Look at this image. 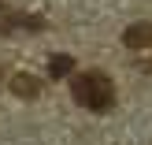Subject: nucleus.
Wrapping results in <instances>:
<instances>
[{"label": "nucleus", "mask_w": 152, "mask_h": 145, "mask_svg": "<svg viewBox=\"0 0 152 145\" xmlns=\"http://www.w3.org/2000/svg\"><path fill=\"white\" fill-rule=\"evenodd\" d=\"M71 97L82 104V108H89V112H96V116H104V112L115 108V82H111L104 71H82V74H71Z\"/></svg>", "instance_id": "f257e3e1"}, {"label": "nucleus", "mask_w": 152, "mask_h": 145, "mask_svg": "<svg viewBox=\"0 0 152 145\" xmlns=\"http://www.w3.org/2000/svg\"><path fill=\"white\" fill-rule=\"evenodd\" d=\"M123 45L130 52H152V22H134L123 30Z\"/></svg>", "instance_id": "f03ea898"}, {"label": "nucleus", "mask_w": 152, "mask_h": 145, "mask_svg": "<svg viewBox=\"0 0 152 145\" xmlns=\"http://www.w3.org/2000/svg\"><path fill=\"white\" fill-rule=\"evenodd\" d=\"M11 93L19 97V101H37V97H41V78H34V74L19 71V74L11 78Z\"/></svg>", "instance_id": "7ed1b4c3"}, {"label": "nucleus", "mask_w": 152, "mask_h": 145, "mask_svg": "<svg viewBox=\"0 0 152 145\" xmlns=\"http://www.w3.org/2000/svg\"><path fill=\"white\" fill-rule=\"evenodd\" d=\"M74 74V60L67 56V52H56V56H48V78H71Z\"/></svg>", "instance_id": "20e7f679"}, {"label": "nucleus", "mask_w": 152, "mask_h": 145, "mask_svg": "<svg viewBox=\"0 0 152 145\" xmlns=\"http://www.w3.org/2000/svg\"><path fill=\"white\" fill-rule=\"evenodd\" d=\"M19 26H22V30H41L45 22H41V19H34V15H7L0 30H4V34H11V30H19Z\"/></svg>", "instance_id": "39448f33"}, {"label": "nucleus", "mask_w": 152, "mask_h": 145, "mask_svg": "<svg viewBox=\"0 0 152 145\" xmlns=\"http://www.w3.org/2000/svg\"><path fill=\"white\" fill-rule=\"evenodd\" d=\"M0 78H4V71H0Z\"/></svg>", "instance_id": "423d86ee"}]
</instances>
